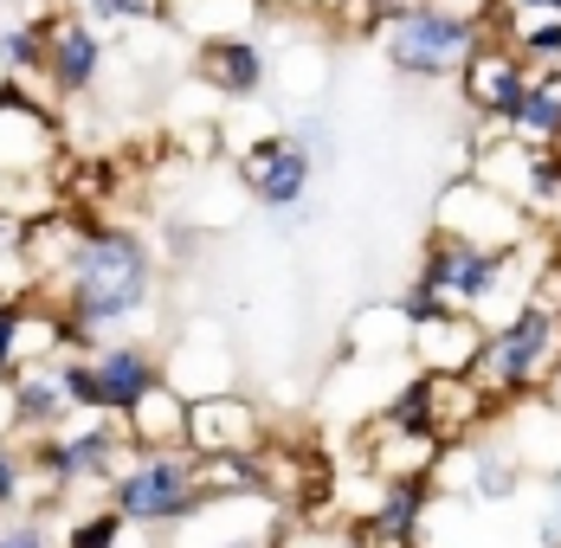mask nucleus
I'll list each match as a JSON object with an SVG mask.
<instances>
[{"label": "nucleus", "instance_id": "f257e3e1", "mask_svg": "<svg viewBox=\"0 0 561 548\" xmlns=\"http://www.w3.org/2000/svg\"><path fill=\"white\" fill-rule=\"evenodd\" d=\"M39 290L71 317V329L84 342H116L129 323H142L156 310V252L129 226L84 219V239H78L71 265Z\"/></svg>", "mask_w": 561, "mask_h": 548}, {"label": "nucleus", "instance_id": "f03ea898", "mask_svg": "<svg viewBox=\"0 0 561 548\" xmlns=\"http://www.w3.org/2000/svg\"><path fill=\"white\" fill-rule=\"evenodd\" d=\"M58 156H65V142H58L39 91L0 78V214L39 219L53 207H65L53 187Z\"/></svg>", "mask_w": 561, "mask_h": 548}, {"label": "nucleus", "instance_id": "7ed1b4c3", "mask_svg": "<svg viewBox=\"0 0 561 548\" xmlns=\"http://www.w3.org/2000/svg\"><path fill=\"white\" fill-rule=\"evenodd\" d=\"M116 510L129 516V529L142 536H169L174 523H187L207 491H201V458L187 445H169V452H136L111 484H104Z\"/></svg>", "mask_w": 561, "mask_h": 548}, {"label": "nucleus", "instance_id": "20e7f679", "mask_svg": "<svg viewBox=\"0 0 561 548\" xmlns=\"http://www.w3.org/2000/svg\"><path fill=\"white\" fill-rule=\"evenodd\" d=\"M484 39H491L484 26H465V20H451L426 0H381V53L407 78H433V84L465 78V65Z\"/></svg>", "mask_w": 561, "mask_h": 548}, {"label": "nucleus", "instance_id": "39448f33", "mask_svg": "<svg viewBox=\"0 0 561 548\" xmlns=\"http://www.w3.org/2000/svg\"><path fill=\"white\" fill-rule=\"evenodd\" d=\"M471 375H478V387H484L497 407L516 400V393H542V387L561 375V317L529 297L510 323L491 329V342H484V355H478Z\"/></svg>", "mask_w": 561, "mask_h": 548}, {"label": "nucleus", "instance_id": "423d86ee", "mask_svg": "<svg viewBox=\"0 0 561 548\" xmlns=\"http://www.w3.org/2000/svg\"><path fill=\"white\" fill-rule=\"evenodd\" d=\"M433 232L465 239V246H484V252H510V246L536 239L542 226L529 219V207H516L510 194H497L491 181H478V174H458V181H446V187H439Z\"/></svg>", "mask_w": 561, "mask_h": 548}, {"label": "nucleus", "instance_id": "0eeeda50", "mask_svg": "<svg viewBox=\"0 0 561 548\" xmlns=\"http://www.w3.org/2000/svg\"><path fill=\"white\" fill-rule=\"evenodd\" d=\"M317 174H323L317 156H310L290 129H265V136H252V142L239 149V187H245V201H252L259 214L304 207Z\"/></svg>", "mask_w": 561, "mask_h": 548}, {"label": "nucleus", "instance_id": "6e6552de", "mask_svg": "<svg viewBox=\"0 0 561 548\" xmlns=\"http://www.w3.org/2000/svg\"><path fill=\"white\" fill-rule=\"evenodd\" d=\"M355 458L381 484H426L433 491V471L446 458V438L433 433V426H400L388 413H375V420L355 426Z\"/></svg>", "mask_w": 561, "mask_h": 548}, {"label": "nucleus", "instance_id": "1a4fd4ad", "mask_svg": "<svg viewBox=\"0 0 561 548\" xmlns=\"http://www.w3.org/2000/svg\"><path fill=\"white\" fill-rule=\"evenodd\" d=\"M104 65H111L104 33L91 20H78V13L58 7L53 20H46V91L65 98V104H78V98H91L104 84Z\"/></svg>", "mask_w": 561, "mask_h": 548}, {"label": "nucleus", "instance_id": "9d476101", "mask_svg": "<svg viewBox=\"0 0 561 548\" xmlns=\"http://www.w3.org/2000/svg\"><path fill=\"white\" fill-rule=\"evenodd\" d=\"M529 84H536V71L523 65V58L497 46V39H484L471 65H465V78H458V91H465V104L478 110L484 123H516V110L529 104Z\"/></svg>", "mask_w": 561, "mask_h": 548}, {"label": "nucleus", "instance_id": "9b49d317", "mask_svg": "<svg viewBox=\"0 0 561 548\" xmlns=\"http://www.w3.org/2000/svg\"><path fill=\"white\" fill-rule=\"evenodd\" d=\"M265 445V413L245 393H201L187 400V452L220 458V452H259Z\"/></svg>", "mask_w": 561, "mask_h": 548}, {"label": "nucleus", "instance_id": "f8f14e48", "mask_svg": "<svg viewBox=\"0 0 561 548\" xmlns=\"http://www.w3.org/2000/svg\"><path fill=\"white\" fill-rule=\"evenodd\" d=\"M497 433H504V445L516 452V465H523L529 478H556L561 471V407L549 400V387L504 400Z\"/></svg>", "mask_w": 561, "mask_h": 548}, {"label": "nucleus", "instance_id": "ddd939ff", "mask_svg": "<svg viewBox=\"0 0 561 548\" xmlns=\"http://www.w3.org/2000/svg\"><path fill=\"white\" fill-rule=\"evenodd\" d=\"M194 71H201V84L226 98V104H245V98H259L265 84H272V53L252 39V33H220V39H201L194 46Z\"/></svg>", "mask_w": 561, "mask_h": 548}, {"label": "nucleus", "instance_id": "4468645a", "mask_svg": "<svg viewBox=\"0 0 561 548\" xmlns=\"http://www.w3.org/2000/svg\"><path fill=\"white\" fill-rule=\"evenodd\" d=\"M484 342H491V329L478 323L471 310H439V317L413 323V335H407V362L426 368V375H471L478 355H484Z\"/></svg>", "mask_w": 561, "mask_h": 548}, {"label": "nucleus", "instance_id": "2eb2a0df", "mask_svg": "<svg viewBox=\"0 0 561 548\" xmlns=\"http://www.w3.org/2000/svg\"><path fill=\"white\" fill-rule=\"evenodd\" d=\"M420 387H426V426L446 438V445H465V438L491 433L497 426V400L478 387V375H426L420 368Z\"/></svg>", "mask_w": 561, "mask_h": 548}, {"label": "nucleus", "instance_id": "dca6fc26", "mask_svg": "<svg viewBox=\"0 0 561 548\" xmlns=\"http://www.w3.org/2000/svg\"><path fill=\"white\" fill-rule=\"evenodd\" d=\"M91 362H98V393H104V413H129L149 387L169 381V362L136 342V335H116V342H91Z\"/></svg>", "mask_w": 561, "mask_h": 548}, {"label": "nucleus", "instance_id": "f3484780", "mask_svg": "<svg viewBox=\"0 0 561 548\" xmlns=\"http://www.w3.org/2000/svg\"><path fill=\"white\" fill-rule=\"evenodd\" d=\"M458 452H465V484L478 491V503H484V510L516 503V491L529 484V471L516 465V452L504 445V433H497V426H491V433H478V438H465Z\"/></svg>", "mask_w": 561, "mask_h": 548}, {"label": "nucleus", "instance_id": "a211bd4d", "mask_svg": "<svg viewBox=\"0 0 561 548\" xmlns=\"http://www.w3.org/2000/svg\"><path fill=\"white\" fill-rule=\"evenodd\" d=\"M7 400H13V426H20V438L53 433V426H65V420H78V407H71V393H65L53 362H46V368H20V375L7 381Z\"/></svg>", "mask_w": 561, "mask_h": 548}, {"label": "nucleus", "instance_id": "6ab92c4d", "mask_svg": "<svg viewBox=\"0 0 561 548\" xmlns=\"http://www.w3.org/2000/svg\"><path fill=\"white\" fill-rule=\"evenodd\" d=\"M123 426H129V438L142 445V452H169V445H187V393L174 381L149 387L129 413H123Z\"/></svg>", "mask_w": 561, "mask_h": 548}, {"label": "nucleus", "instance_id": "aec40b11", "mask_svg": "<svg viewBox=\"0 0 561 548\" xmlns=\"http://www.w3.org/2000/svg\"><path fill=\"white\" fill-rule=\"evenodd\" d=\"M510 136L529 142V149H561V71H536L529 104L516 110Z\"/></svg>", "mask_w": 561, "mask_h": 548}, {"label": "nucleus", "instance_id": "412c9836", "mask_svg": "<svg viewBox=\"0 0 561 548\" xmlns=\"http://www.w3.org/2000/svg\"><path fill=\"white\" fill-rule=\"evenodd\" d=\"M65 13L91 20L98 33H123V26H169L174 0H58Z\"/></svg>", "mask_w": 561, "mask_h": 548}, {"label": "nucleus", "instance_id": "4be33fe9", "mask_svg": "<svg viewBox=\"0 0 561 548\" xmlns=\"http://www.w3.org/2000/svg\"><path fill=\"white\" fill-rule=\"evenodd\" d=\"M123 543H129V516L116 503L71 516V529H65V548H123Z\"/></svg>", "mask_w": 561, "mask_h": 548}, {"label": "nucleus", "instance_id": "5701e85b", "mask_svg": "<svg viewBox=\"0 0 561 548\" xmlns=\"http://www.w3.org/2000/svg\"><path fill=\"white\" fill-rule=\"evenodd\" d=\"M310 156H317V168H336V156H342V136H336V123H330V110H304L297 123H284Z\"/></svg>", "mask_w": 561, "mask_h": 548}, {"label": "nucleus", "instance_id": "b1692460", "mask_svg": "<svg viewBox=\"0 0 561 548\" xmlns=\"http://www.w3.org/2000/svg\"><path fill=\"white\" fill-rule=\"evenodd\" d=\"M33 491V465H26V445H7L0 438V510H20Z\"/></svg>", "mask_w": 561, "mask_h": 548}, {"label": "nucleus", "instance_id": "393cba45", "mask_svg": "<svg viewBox=\"0 0 561 548\" xmlns=\"http://www.w3.org/2000/svg\"><path fill=\"white\" fill-rule=\"evenodd\" d=\"M20 317H26V290L0 297V381L20 375Z\"/></svg>", "mask_w": 561, "mask_h": 548}, {"label": "nucleus", "instance_id": "a878e982", "mask_svg": "<svg viewBox=\"0 0 561 548\" xmlns=\"http://www.w3.org/2000/svg\"><path fill=\"white\" fill-rule=\"evenodd\" d=\"M542 516H536V543L542 548H561V471L556 478H542Z\"/></svg>", "mask_w": 561, "mask_h": 548}, {"label": "nucleus", "instance_id": "bb28decb", "mask_svg": "<svg viewBox=\"0 0 561 548\" xmlns=\"http://www.w3.org/2000/svg\"><path fill=\"white\" fill-rule=\"evenodd\" d=\"M0 548H58V543L39 516H20V523H0Z\"/></svg>", "mask_w": 561, "mask_h": 548}, {"label": "nucleus", "instance_id": "cd10ccee", "mask_svg": "<svg viewBox=\"0 0 561 548\" xmlns=\"http://www.w3.org/2000/svg\"><path fill=\"white\" fill-rule=\"evenodd\" d=\"M426 7H439V13H451V20H465V26H491L504 0H426Z\"/></svg>", "mask_w": 561, "mask_h": 548}, {"label": "nucleus", "instance_id": "c85d7f7f", "mask_svg": "<svg viewBox=\"0 0 561 548\" xmlns=\"http://www.w3.org/2000/svg\"><path fill=\"white\" fill-rule=\"evenodd\" d=\"M278 7H297V13H336L342 0H278Z\"/></svg>", "mask_w": 561, "mask_h": 548}]
</instances>
